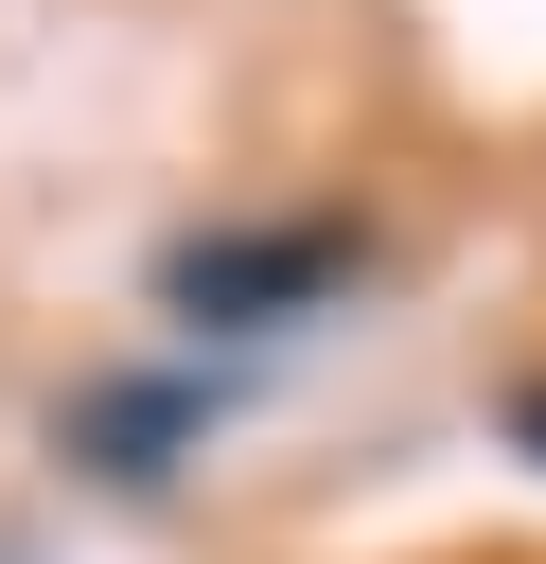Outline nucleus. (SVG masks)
I'll use <instances>...</instances> for the list:
<instances>
[{"label":"nucleus","mask_w":546,"mask_h":564,"mask_svg":"<svg viewBox=\"0 0 546 564\" xmlns=\"http://www.w3.org/2000/svg\"><path fill=\"white\" fill-rule=\"evenodd\" d=\"M370 282V229L352 212H229V229H176L159 247V317L211 352V335H299Z\"/></svg>","instance_id":"f257e3e1"},{"label":"nucleus","mask_w":546,"mask_h":564,"mask_svg":"<svg viewBox=\"0 0 546 564\" xmlns=\"http://www.w3.org/2000/svg\"><path fill=\"white\" fill-rule=\"evenodd\" d=\"M194 441H211V388H194V370H176V388H88V405H70V458H88V476H123V494H141V476H176Z\"/></svg>","instance_id":"f03ea898"},{"label":"nucleus","mask_w":546,"mask_h":564,"mask_svg":"<svg viewBox=\"0 0 546 564\" xmlns=\"http://www.w3.org/2000/svg\"><path fill=\"white\" fill-rule=\"evenodd\" d=\"M511 441H528V458H546V388H511Z\"/></svg>","instance_id":"7ed1b4c3"},{"label":"nucleus","mask_w":546,"mask_h":564,"mask_svg":"<svg viewBox=\"0 0 546 564\" xmlns=\"http://www.w3.org/2000/svg\"><path fill=\"white\" fill-rule=\"evenodd\" d=\"M0 564H18V546H0Z\"/></svg>","instance_id":"20e7f679"}]
</instances>
